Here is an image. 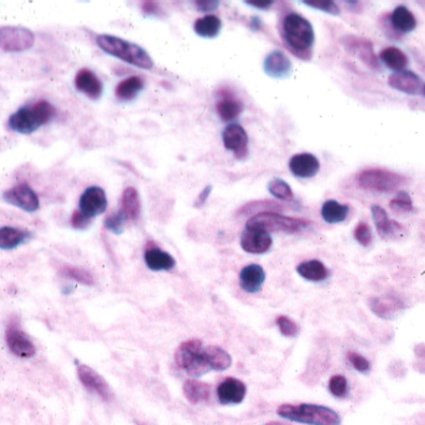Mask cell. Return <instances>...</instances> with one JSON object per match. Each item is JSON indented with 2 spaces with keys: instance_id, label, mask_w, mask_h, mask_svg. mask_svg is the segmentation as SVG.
<instances>
[{
  "instance_id": "1",
  "label": "cell",
  "mask_w": 425,
  "mask_h": 425,
  "mask_svg": "<svg viewBox=\"0 0 425 425\" xmlns=\"http://www.w3.org/2000/svg\"><path fill=\"white\" fill-rule=\"evenodd\" d=\"M281 35L293 54L301 59H311L315 31L307 19L297 12L287 14L281 24Z\"/></svg>"
},
{
  "instance_id": "2",
  "label": "cell",
  "mask_w": 425,
  "mask_h": 425,
  "mask_svg": "<svg viewBox=\"0 0 425 425\" xmlns=\"http://www.w3.org/2000/svg\"><path fill=\"white\" fill-rule=\"evenodd\" d=\"M96 44L100 49L109 55L121 59L123 62L135 65L137 68L150 70L155 67L154 60L148 51L137 44L130 43L121 37L109 34H101L96 37Z\"/></svg>"
},
{
  "instance_id": "3",
  "label": "cell",
  "mask_w": 425,
  "mask_h": 425,
  "mask_svg": "<svg viewBox=\"0 0 425 425\" xmlns=\"http://www.w3.org/2000/svg\"><path fill=\"white\" fill-rule=\"evenodd\" d=\"M277 414L284 419L309 425H340L342 420L337 412L331 408L318 404L303 403L298 406L284 404L277 409Z\"/></svg>"
},
{
  "instance_id": "4",
  "label": "cell",
  "mask_w": 425,
  "mask_h": 425,
  "mask_svg": "<svg viewBox=\"0 0 425 425\" xmlns=\"http://www.w3.org/2000/svg\"><path fill=\"white\" fill-rule=\"evenodd\" d=\"M311 222L303 218H296L290 216H284L278 212H263L254 215L247 221L246 228L261 229L265 232H286L297 234L304 228L309 227Z\"/></svg>"
},
{
  "instance_id": "5",
  "label": "cell",
  "mask_w": 425,
  "mask_h": 425,
  "mask_svg": "<svg viewBox=\"0 0 425 425\" xmlns=\"http://www.w3.org/2000/svg\"><path fill=\"white\" fill-rule=\"evenodd\" d=\"M175 361L181 370L192 376H201L210 372L211 367L205 356L204 345L198 339L186 340L175 353Z\"/></svg>"
},
{
  "instance_id": "6",
  "label": "cell",
  "mask_w": 425,
  "mask_h": 425,
  "mask_svg": "<svg viewBox=\"0 0 425 425\" xmlns=\"http://www.w3.org/2000/svg\"><path fill=\"white\" fill-rule=\"evenodd\" d=\"M406 181L407 179L404 176L384 168H368L359 173L357 177L361 189L381 193L394 192L406 184Z\"/></svg>"
},
{
  "instance_id": "7",
  "label": "cell",
  "mask_w": 425,
  "mask_h": 425,
  "mask_svg": "<svg viewBox=\"0 0 425 425\" xmlns=\"http://www.w3.org/2000/svg\"><path fill=\"white\" fill-rule=\"evenodd\" d=\"M35 43L34 33L23 26H1L0 48L4 53H20L31 49Z\"/></svg>"
},
{
  "instance_id": "8",
  "label": "cell",
  "mask_w": 425,
  "mask_h": 425,
  "mask_svg": "<svg viewBox=\"0 0 425 425\" xmlns=\"http://www.w3.org/2000/svg\"><path fill=\"white\" fill-rule=\"evenodd\" d=\"M3 200L26 212H35L39 209L37 193L28 184H20L6 190L3 193Z\"/></svg>"
},
{
  "instance_id": "9",
  "label": "cell",
  "mask_w": 425,
  "mask_h": 425,
  "mask_svg": "<svg viewBox=\"0 0 425 425\" xmlns=\"http://www.w3.org/2000/svg\"><path fill=\"white\" fill-rule=\"evenodd\" d=\"M79 207L81 212L90 218L104 214L107 209L105 191L99 186L89 187L80 196Z\"/></svg>"
},
{
  "instance_id": "10",
  "label": "cell",
  "mask_w": 425,
  "mask_h": 425,
  "mask_svg": "<svg viewBox=\"0 0 425 425\" xmlns=\"http://www.w3.org/2000/svg\"><path fill=\"white\" fill-rule=\"evenodd\" d=\"M342 43L345 45L347 51L359 58L370 68H379V62H378L376 54L373 51V45L370 40L357 37V35H345L342 39Z\"/></svg>"
},
{
  "instance_id": "11",
  "label": "cell",
  "mask_w": 425,
  "mask_h": 425,
  "mask_svg": "<svg viewBox=\"0 0 425 425\" xmlns=\"http://www.w3.org/2000/svg\"><path fill=\"white\" fill-rule=\"evenodd\" d=\"M223 145L231 150L237 159H243L248 153V136L246 130L238 123H231L222 132Z\"/></svg>"
},
{
  "instance_id": "12",
  "label": "cell",
  "mask_w": 425,
  "mask_h": 425,
  "mask_svg": "<svg viewBox=\"0 0 425 425\" xmlns=\"http://www.w3.org/2000/svg\"><path fill=\"white\" fill-rule=\"evenodd\" d=\"M241 247L247 253L262 254L268 252L272 247L271 234L261 229L246 228L241 234Z\"/></svg>"
},
{
  "instance_id": "13",
  "label": "cell",
  "mask_w": 425,
  "mask_h": 425,
  "mask_svg": "<svg viewBox=\"0 0 425 425\" xmlns=\"http://www.w3.org/2000/svg\"><path fill=\"white\" fill-rule=\"evenodd\" d=\"M78 376L85 388L100 395L104 401H110L112 398L110 385L93 368L87 365H79Z\"/></svg>"
},
{
  "instance_id": "14",
  "label": "cell",
  "mask_w": 425,
  "mask_h": 425,
  "mask_svg": "<svg viewBox=\"0 0 425 425\" xmlns=\"http://www.w3.org/2000/svg\"><path fill=\"white\" fill-rule=\"evenodd\" d=\"M247 388L245 383L236 378H226L217 387L218 401L223 406L229 404H240L246 397Z\"/></svg>"
},
{
  "instance_id": "15",
  "label": "cell",
  "mask_w": 425,
  "mask_h": 425,
  "mask_svg": "<svg viewBox=\"0 0 425 425\" xmlns=\"http://www.w3.org/2000/svg\"><path fill=\"white\" fill-rule=\"evenodd\" d=\"M9 126L19 134H31L37 131L40 126H43L35 111L33 107H21L17 112H14L12 116L9 117Z\"/></svg>"
},
{
  "instance_id": "16",
  "label": "cell",
  "mask_w": 425,
  "mask_h": 425,
  "mask_svg": "<svg viewBox=\"0 0 425 425\" xmlns=\"http://www.w3.org/2000/svg\"><path fill=\"white\" fill-rule=\"evenodd\" d=\"M6 342L10 351L21 358H31L35 356V345H33L31 338L21 332L18 327L10 326L6 331Z\"/></svg>"
},
{
  "instance_id": "17",
  "label": "cell",
  "mask_w": 425,
  "mask_h": 425,
  "mask_svg": "<svg viewBox=\"0 0 425 425\" xmlns=\"http://www.w3.org/2000/svg\"><path fill=\"white\" fill-rule=\"evenodd\" d=\"M290 173L300 179H312L320 171V160L315 155L303 153L292 156L290 160Z\"/></svg>"
},
{
  "instance_id": "18",
  "label": "cell",
  "mask_w": 425,
  "mask_h": 425,
  "mask_svg": "<svg viewBox=\"0 0 425 425\" xmlns=\"http://www.w3.org/2000/svg\"><path fill=\"white\" fill-rule=\"evenodd\" d=\"M388 84L395 90H399L408 95H417L422 92V89L424 90V85L419 75L409 70H403L390 75Z\"/></svg>"
},
{
  "instance_id": "19",
  "label": "cell",
  "mask_w": 425,
  "mask_h": 425,
  "mask_svg": "<svg viewBox=\"0 0 425 425\" xmlns=\"http://www.w3.org/2000/svg\"><path fill=\"white\" fill-rule=\"evenodd\" d=\"M263 70L266 74L276 79H284L290 76L292 73V62L288 56L284 54L281 50H273L266 56L263 62Z\"/></svg>"
},
{
  "instance_id": "20",
  "label": "cell",
  "mask_w": 425,
  "mask_h": 425,
  "mask_svg": "<svg viewBox=\"0 0 425 425\" xmlns=\"http://www.w3.org/2000/svg\"><path fill=\"white\" fill-rule=\"evenodd\" d=\"M266 272L262 266L252 265L243 267L240 272V286L247 293H257L265 284Z\"/></svg>"
},
{
  "instance_id": "21",
  "label": "cell",
  "mask_w": 425,
  "mask_h": 425,
  "mask_svg": "<svg viewBox=\"0 0 425 425\" xmlns=\"http://www.w3.org/2000/svg\"><path fill=\"white\" fill-rule=\"evenodd\" d=\"M75 87L90 99H99L103 94V83L89 69H81L75 78Z\"/></svg>"
},
{
  "instance_id": "22",
  "label": "cell",
  "mask_w": 425,
  "mask_h": 425,
  "mask_svg": "<svg viewBox=\"0 0 425 425\" xmlns=\"http://www.w3.org/2000/svg\"><path fill=\"white\" fill-rule=\"evenodd\" d=\"M370 211H372V216H373V220L376 223V231L384 240H389V238L394 237L398 232L403 231V226L401 223L390 220L385 210L381 206L373 205L370 207Z\"/></svg>"
},
{
  "instance_id": "23",
  "label": "cell",
  "mask_w": 425,
  "mask_h": 425,
  "mask_svg": "<svg viewBox=\"0 0 425 425\" xmlns=\"http://www.w3.org/2000/svg\"><path fill=\"white\" fill-rule=\"evenodd\" d=\"M297 273L309 282H323L331 276V272L320 259H309L297 266Z\"/></svg>"
},
{
  "instance_id": "24",
  "label": "cell",
  "mask_w": 425,
  "mask_h": 425,
  "mask_svg": "<svg viewBox=\"0 0 425 425\" xmlns=\"http://www.w3.org/2000/svg\"><path fill=\"white\" fill-rule=\"evenodd\" d=\"M390 26L401 34H408L417 28V19L407 6H399L395 8L389 17Z\"/></svg>"
},
{
  "instance_id": "25",
  "label": "cell",
  "mask_w": 425,
  "mask_h": 425,
  "mask_svg": "<svg viewBox=\"0 0 425 425\" xmlns=\"http://www.w3.org/2000/svg\"><path fill=\"white\" fill-rule=\"evenodd\" d=\"M145 262L151 271H170L176 266V261L170 253L157 247L148 248L145 252Z\"/></svg>"
},
{
  "instance_id": "26",
  "label": "cell",
  "mask_w": 425,
  "mask_h": 425,
  "mask_svg": "<svg viewBox=\"0 0 425 425\" xmlns=\"http://www.w3.org/2000/svg\"><path fill=\"white\" fill-rule=\"evenodd\" d=\"M372 311L383 320H392L395 313H399L403 309V304L394 297H381L374 298L370 303Z\"/></svg>"
},
{
  "instance_id": "27",
  "label": "cell",
  "mask_w": 425,
  "mask_h": 425,
  "mask_svg": "<svg viewBox=\"0 0 425 425\" xmlns=\"http://www.w3.org/2000/svg\"><path fill=\"white\" fill-rule=\"evenodd\" d=\"M320 215L327 223H340L349 215V206L339 204L336 200H328L322 205Z\"/></svg>"
},
{
  "instance_id": "28",
  "label": "cell",
  "mask_w": 425,
  "mask_h": 425,
  "mask_svg": "<svg viewBox=\"0 0 425 425\" xmlns=\"http://www.w3.org/2000/svg\"><path fill=\"white\" fill-rule=\"evenodd\" d=\"M184 394L186 399L192 404L207 401L211 398V387L204 382L189 379L184 384Z\"/></svg>"
},
{
  "instance_id": "29",
  "label": "cell",
  "mask_w": 425,
  "mask_h": 425,
  "mask_svg": "<svg viewBox=\"0 0 425 425\" xmlns=\"http://www.w3.org/2000/svg\"><path fill=\"white\" fill-rule=\"evenodd\" d=\"M205 356H206V359L210 364L211 370L222 372V370L229 368L231 364H232V358L228 354L227 352L222 349L220 347H216V345L206 347L205 348Z\"/></svg>"
},
{
  "instance_id": "30",
  "label": "cell",
  "mask_w": 425,
  "mask_h": 425,
  "mask_svg": "<svg viewBox=\"0 0 425 425\" xmlns=\"http://www.w3.org/2000/svg\"><path fill=\"white\" fill-rule=\"evenodd\" d=\"M31 234L19 229V228L4 226L0 228V248L1 250H12L19 245L24 243L29 238Z\"/></svg>"
},
{
  "instance_id": "31",
  "label": "cell",
  "mask_w": 425,
  "mask_h": 425,
  "mask_svg": "<svg viewBox=\"0 0 425 425\" xmlns=\"http://www.w3.org/2000/svg\"><path fill=\"white\" fill-rule=\"evenodd\" d=\"M379 58L387 68L394 70L397 73L403 71L409 64L408 56L401 49H398L395 46H390V48L382 50Z\"/></svg>"
},
{
  "instance_id": "32",
  "label": "cell",
  "mask_w": 425,
  "mask_h": 425,
  "mask_svg": "<svg viewBox=\"0 0 425 425\" xmlns=\"http://www.w3.org/2000/svg\"><path fill=\"white\" fill-rule=\"evenodd\" d=\"M121 204L123 209L121 210L125 212V215L128 216V218L131 221H136L140 216L141 211V204H140V198H139V192L135 187H126L123 192V198H121Z\"/></svg>"
},
{
  "instance_id": "33",
  "label": "cell",
  "mask_w": 425,
  "mask_h": 425,
  "mask_svg": "<svg viewBox=\"0 0 425 425\" xmlns=\"http://www.w3.org/2000/svg\"><path fill=\"white\" fill-rule=\"evenodd\" d=\"M222 21L221 19L216 15H205L204 18L198 19L196 23L193 25L195 33L198 37H215L218 35V33L221 31Z\"/></svg>"
},
{
  "instance_id": "34",
  "label": "cell",
  "mask_w": 425,
  "mask_h": 425,
  "mask_svg": "<svg viewBox=\"0 0 425 425\" xmlns=\"http://www.w3.org/2000/svg\"><path fill=\"white\" fill-rule=\"evenodd\" d=\"M142 89H144V80L141 78L130 76L117 85L115 94H116L117 99L128 101V100L134 99Z\"/></svg>"
},
{
  "instance_id": "35",
  "label": "cell",
  "mask_w": 425,
  "mask_h": 425,
  "mask_svg": "<svg viewBox=\"0 0 425 425\" xmlns=\"http://www.w3.org/2000/svg\"><path fill=\"white\" fill-rule=\"evenodd\" d=\"M284 207L278 202L275 201H253L250 204L245 205L243 207H241L238 210V215L248 216V215H259V214H263V212H279V211H284Z\"/></svg>"
},
{
  "instance_id": "36",
  "label": "cell",
  "mask_w": 425,
  "mask_h": 425,
  "mask_svg": "<svg viewBox=\"0 0 425 425\" xmlns=\"http://www.w3.org/2000/svg\"><path fill=\"white\" fill-rule=\"evenodd\" d=\"M243 110V104L232 98H225L217 104V112L223 121L234 120Z\"/></svg>"
},
{
  "instance_id": "37",
  "label": "cell",
  "mask_w": 425,
  "mask_h": 425,
  "mask_svg": "<svg viewBox=\"0 0 425 425\" xmlns=\"http://www.w3.org/2000/svg\"><path fill=\"white\" fill-rule=\"evenodd\" d=\"M268 191L272 196L282 200V201H292L293 200V191L290 189V186L282 179L271 180L268 184Z\"/></svg>"
},
{
  "instance_id": "38",
  "label": "cell",
  "mask_w": 425,
  "mask_h": 425,
  "mask_svg": "<svg viewBox=\"0 0 425 425\" xmlns=\"http://www.w3.org/2000/svg\"><path fill=\"white\" fill-rule=\"evenodd\" d=\"M328 389L331 392V394L339 399H345L349 394V384L347 378L340 374H336L329 379L328 383Z\"/></svg>"
},
{
  "instance_id": "39",
  "label": "cell",
  "mask_w": 425,
  "mask_h": 425,
  "mask_svg": "<svg viewBox=\"0 0 425 425\" xmlns=\"http://www.w3.org/2000/svg\"><path fill=\"white\" fill-rule=\"evenodd\" d=\"M390 209L394 211L395 214H407L413 211V202L409 193L406 191H399L397 193L392 201H390Z\"/></svg>"
},
{
  "instance_id": "40",
  "label": "cell",
  "mask_w": 425,
  "mask_h": 425,
  "mask_svg": "<svg viewBox=\"0 0 425 425\" xmlns=\"http://www.w3.org/2000/svg\"><path fill=\"white\" fill-rule=\"evenodd\" d=\"M128 216L125 215L123 210L117 211L112 215L107 216L105 218V227L112 234H121L125 229V222L128 221Z\"/></svg>"
},
{
  "instance_id": "41",
  "label": "cell",
  "mask_w": 425,
  "mask_h": 425,
  "mask_svg": "<svg viewBox=\"0 0 425 425\" xmlns=\"http://www.w3.org/2000/svg\"><path fill=\"white\" fill-rule=\"evenodd\" d=\"M62 275L65 276V277L74 279L76 282L87 284V286L94 284L93 276L89 272L85 271V270H81V268H78V267H69V266H67V267L62 268Z\"/></svg>"
},
{
  "instance_id": "42",
  "label": "cell",
  "mask_w": 425,
  "mask_h": 425,
  "mask_svg": "<svg viewBox=\"0 0 425 425\" xmlns=\"http://www.w3.org/2000/svg\"><path fill=\"white\" fill-rule=\"evenodd\" d=\"M33 109L35 111V114L39 117L42 125L49 123L50 120L55 116V107L49 104L48 101H45V100H42V101H39L37 104H34Z\"/></svg>"
},
{
  "instance_id": "43",
  "label": "cell",
  "mask_w": 425,
  "mask_h": 425,
  "mask_svg": "<svg viewBox=\"0 0 425 425\" xmlns=\"http://www.w3.org/2000/svg\"><path fill=\"white\" fill-rule=\"evenodd\" d=\"M276 323H277L278 328H279V332L282 333V336H284V337L293 338L300 332V328L297 326L296 322L290 320V317H287V315H279V317H277Z\"/></svg>"
},
{
  "instance_id": "44",
  "label": "cell",
  "mask_w": 425,
  "mask_h": 425,
  "mask_svg": "<svg viewBox=\"0 0 425 425\" xmlns=\"http://www.w3.org/2000/svg\"><path fill=\"white\" fill-rule=\"evenodd\" d=\"M347 359L352 364V367L354 370H358L359 373H368L372 370L370 361L367 358L363 357L362 354L357 353V352H348Z\"/></svg>"
},
{
  "instance_id": "45",
  "label": "cell",
  "mask_w": 425,
  "mask_h": 425,
  "mask_svg": "<svg viewBox=\"0 0 425 425\" xmlns=\"http://www.w3.org/2000/svg\"><path fill=\"white\" fill-rule=\"evenodd\" d=\"M354 238L357 240L359 245L364 247L370 246L373 242V234L370 229V225L367 222H359L357 227L354 229Z\"/></svg>"
},
{
  "instance_id": "46",
  "label": "cell",
  "mask_w": 425,
  "mask_h": 425,
  "mask_svg": "<svg viewBox=\"0 0 425 425\" xmlns=\"http://www.w3.org/2000/svg\"><path fill=\"white\" fill-rule=\"evenodd\" d=\"M302 3L304 6L315 8V9L332 14V15L340 14V9L334 1H329V0H324V1L323 0H303Z\"/></svg>"
},
{
  "instance_id": "47",
  "label": "cell",
  "mask_w": 425,
  "mask_h": 425,
  "mask_svg": "<svg viewBox=\"0 0 425 425\" xmlns=\"http://www.w3.org/2000/svg\"><path fill=\"white\" fill-rule=\"evenodd\" d=\"M90 222H92V218L84 215L80 210L74 211V214L71 216V225L76 229H85L89 227Z\"/></svg>"
},
{
  "instance_id": "48",
  "label": "cell",
  "mask_w": 425,
  "mask_h": 425,
  "mask_svg": "<svg viewBox=\"0 0 425 425\" xmlns=\"http://www.w3.org/2000/svg\"><path fill=\"white\" fill-rule=\"evenodd\" d=\"M195 4H196L198 10L206 12L216 10L217 6H220V1H217V0H210V1L209 0H201V1H196Z\"/></svg>"
},
{
  "instance_id": "49",
  "label": "cell",
  "mask_w": 425,
  "mask_h": 425,
  "mask_svg": "<svg viewBox=\"0 0 425 425\" xmlns=\"http://www.w3.org/2000/svg\"><path fill=\"white\" fill-rule=\"evenodd\" d=\"M245 3L247 6H253V8H257V9H268L273 6L272 0H246Z\"/></svg>"
},
{
  "instance_id": "50",
  "label": "cell",
  "mask_w": 425,
  "mask_h": 425,
  "mask_svg": "<svg viewBox=\"0 0 425 425\" xmlns=\"http://www.w3.org/2000/svg\"><path fill=\"white\" fill-rule=\"evenodd\" d=\"M211 191H212V186H206L204 190H202V192L198 195V200L195 201V206H196V207H201V206H204L205 202L207 201V198H209V196H210Z\"/></svg>"
},
{
  "instance_id": "51",
  "label": "cell",
  "mask_w": 425,
  "mask_h": 425,
  "mask_svg": "<svg viewBox=\"0 0 425 425\" xmlns=\"http://www.w3.org/2000/svg\"><path fill=\"white\" fill-rule=\"evenodd\" d=\"M142 12H145L146 15H153L156 14L159 10V6L155 4L154 1H144L141 4Z\"/></svg>"
},
{
  "instance_id": "52",
  "label": "cell",
  "mask_w": 425,
  "mask_h": 425,
  "mask_svg": "<svg viewBox=\"0 0 425 425\" xmlns=\"http://www.w3.org/2000/svg\"><path fill=\"white\" fill-rule=\"evenodd\" d=\"M266 425H287L284 423H279V422H271V423H267Z\"/></svg>"
},
{
  "instance_id": "53",
  "label": "cell",
  "mask_w": 425,
  "mask_h": 425,
  "mask_svg": "<svg viewBox=\"0 0 425 425\" xmlns=\"http://www.w3.org/2000/svg\"><path fill=\"white\" fill-rule=\"evenodd\" d=\"M423 92H424V95H425V85H424V90H423Z\"/></svg>"
}]
</instances>
